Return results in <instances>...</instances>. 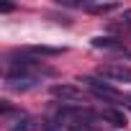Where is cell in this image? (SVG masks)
I'll return each instance as SVG.
<instances>
[{
	"instance_id": "1",
	"label": "cell",
	"mask_w": 131,
	"mask_h": 131,
	"mask_svg": "<svg viewBox=\"0 0 131 131\" xmlns=\"http://www.w3.org/2000/svg\"><path fill=\"white\" fill-rule=\"evenodd\" d=\"M80 82H85V88H88L93 95H98L100 100H113V103H116V100H123V103H126V98H123V95H121L113 85H108V82H103V80H95V77H82Z\"/></svg>"
},
{
	"instance_id": "2",
	"label": "cell",
	"mask_w": 131,
	"mask_h": 131,
	"mask_svg": "<svg viewBox=\"0 0 131 131\" xmlns=\"http://www.w3.org/2000/svg\"><path fill=\"white\" fill-rule=\"evenodd\" d=\"M51 95L59 98L62 103H85V93L77 85H54Z\"/></svg>"
},
{
	"instance_id": "3",
	"label": "cell",
	"mask_w": 131,
	"mask_h": 131,
	"mask_svg": "<svg viewBox=\"0 0 131 131\" xmlns=\"http://www.w3.org/2000/svg\"><path fill=\"white\" fill-rule=\"evenodd\" d=\"M98 75L116 82H131V67H123V64H105L98 70Z\"/></svg>"
},
{
	"instance_id": "4",
	"label": "cell",
	"mask_w": 131,
	"mask_h": 131,
	"mask_svg": "<svg viewBox=\"0 0 131 131\" xmlns=\"http://www.w3.org/2000/svg\"><path fill=\"white\" fill-rule=\"evenodd\" d=\"M5 85H8L10 90H31V88L36 85V77H31V75H26V72H10V75L5 77Z\"/></svg>"
},
{
	"instance_id": "5",
	"label": "cell",
	"mask_w": 131,
	"mask_h": 131,
	"mask_svg": "<svg viewBox=\"0 0 131 131\" xmlns=\"http://www.w3.org/2000/svg\"><path fill=\"white\" fill-rule=\"evenodd\" d=\"M100 118H103L105 123H111L113 128H123V126H126V116H123L121 111H116V108H103V111H100Z\"/></svg>"
},
{
	"instance_id": "6",
	"label": "cell",
	"mask_w": 131,
	"mask_h": 131,
	"mask_svg": "<svg viewBox=\"0 0 131 131\" xmlns=\"http://www.w3.org/2000/svg\"><path fill=\"white\" fill-rule=\"evenodd\" d=\"M116 8H118L116 3H88V5H85V10L100 13V16H103V13H111V10H116Z\"/></svg>"
},
{
	"instance_id": "7",
	"label": "cell",
	"mask_w": 131,
	"mask_h": 131,
	"mask_svg": "<svg viewBox=\"0 0 131 131\" xmlns=\"http://www.w3.org/2000/svg\"><path fill=\"white\" fill-rule=\"evenodd\" d=\"M93 46H95V49H116L118 41H116L113 36H95V39H93Z\"/></svg>"
},
{
	"instance_id": "8",
	"label": "cell",
	"mask_w": 131,
	"mask_h": 131,
	"mask_svg": "<svg viewBox=\"0 0 131 131\" xmlns=\"http://www.w3.org/2000/svg\"><path fill=\"white\" fill-rule=\"evenodd\" d=\"M31 51H34V54H44V57H57V54H62L64 49H59V46H31Z\"/></svg>"
},
{
	"instance_id": "9",
	"label": "cell",
	"mask_w": 131,
	"mask_h": 131,
	"mask_svg": "<svg viewBox=\"0 0 131 131\" xmlns=\"http://www.w3.org/2000/svg\"><path fill=\"white\" fill-rule=\"evenodd\" d=\"M118 21H121V26H123V28H128V26H131V10H123Z\"/></svg>"
},
{
	"instance_id": "10",
	"label": "cell",
	"mask_w": 131,
	"mask_h": 131,
	"mask_svg": "<svg viewBox=\"0 0 131 131\" xmlns=\"http://www.w3.org/2000/svg\"><path fill=\"white\" fill-rule=\"evenodd\" d=\"M10 131H28V121H18V123H13Z\"/></svg>"
},
{
	"instance_id": "11",
	"label": "cell",
	"mask_w": 131,
	"mask_h": 131,
	"mask_svg": "<svg viewBox=\"0 0 131 131\" xmlns=\"http://www.w3.org/2000/svg\"><path fill=\"white\" fill-rule=\"evenodd\" d=\"M70 131H93V128H90V123H82V126H80V123H72Z\"/></svg>"
},
{
	"instance_id": "12",
	"label": "cell",
	"mask_w": 131,
	"mask_h": 131,
	"mask_svg": "<svg viewBox=\"0 0 131 131\" xmlns=\"http://www.w3.org/2000/svg\"><path fill=\"white\" fill-rule=\"evenodd\" d=\"M10 10H13L10 3H3V5H0V13H10Z\"/></svg>"
}]
</instances>
